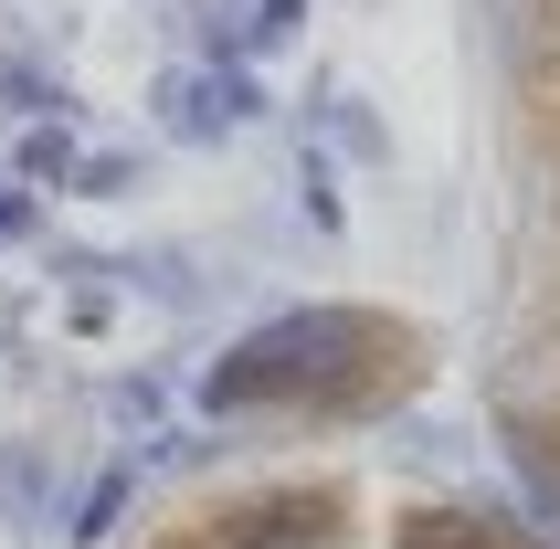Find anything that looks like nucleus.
Instances as JSON below:
<instances>
[{"instance_id": "obj_1", "label": "nucleus", "mask_w": 560, "mask_h": 549, "mask_svg": "<svg viewBox=\"0 0 560 549\" xmlns=\"http://www.w3.org/2000/svg\"><path fill=\"white\" fill-rule=\"evenodd\" d=\"M349 338H360V317H328V306L276 317L265 338H244V349L212 370V401H222V412H244V401H276V392H317V381L349 360Z\"/></svg>"}, {"instance_id": "obj_2", "label": "nucleus", "mask_w": 560, "mask_h": 549, "mask_svg": "<svg viewBox=\"0 0 560 549\" xmlns=\"http://www.w3.org/2000/svg\"><path fill=\"white\" fill-rule=\"evenodd\" d=\"M402 549H539L529 528L508 518H466V507H423V518L402 528Z\"/></svg>"}, {"instance_id": "obj_3", "label": "nucleus", "mask_w": 560, "mask_h": 549, "mask_svg": "<svg viewBox=\"0 0 560 549\" xmlns=\"http://www.w3.org/2000/svg\"><path fill=\"white\" fill-rule=\"evenodd\" d=\"M550 43H560V0H529V54L550 63Z\"/></svg>"}]
</instances>
